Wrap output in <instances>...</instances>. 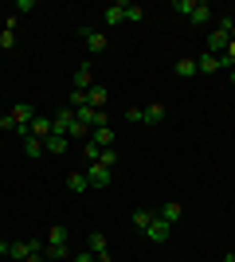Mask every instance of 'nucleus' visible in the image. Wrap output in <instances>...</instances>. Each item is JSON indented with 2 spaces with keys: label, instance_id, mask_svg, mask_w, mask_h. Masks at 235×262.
<instances>
[{
  "label": "nucleus",
  "instance_id": "25",
  "mask_svg": "<svg viewBox=\"0 0 235 262\" xmlns=\"http://www.w3.org/2000/svg\"><path fill=\"white\" fill-rule=\"evenodd\" d=\"M98 153H102V149H98L94 141H87V145H82V161H87V164H94V161H98Z\"/></svg>",
  "mask_w": 235,
  "mask_h": 262
},
{
  "label": "nucleus",
  "instance_id": "32",
  "mask_svg": "<svg viewBox=\"0 0 235 262\" xmlns=\"http://www.w3.org/2000/svg\"><path fill=\"white\" fill-rule=\"evenodd\" d=\"M227 82H231V86H235V71H227Z\"/></svg>",
  "mask_w": 235,
  "mask_h": 262
},
{
  "label": "nucleus",
  "instance_id": "5",
  "mask_svg": "<svg viewBox=\"0 0 235 262\" xmlns=\"http://www.w3.org/2000/svg\"><path fill=\"white\" fill-rule=\"evenodd\" d=\"M82 39H87V51L90 55H102L106 47H110V39H106L102 32H87V28H82Z\"/></svg>",
  "mask_w": 235,
  "mask_h": 262
},
{
  "label": "nucleus",
  "instance_id": "17",
  "mask_svg": "<svg viewBox=\"0 0 235 262\" xmlns=\"http://www.w3.org/2000/svg\"><path fill=\"white\" fill-rule=\"evenodd\" d=\"M44 149H47V153H67V137H59V133H51V137H47V141H44Z\"/></svg>",
  "mask_w": 235,
  "mask_h": 262
},
{
  "label": "nucleus",
  "instance_id": "23",
  "mask_svg": "<svg viewBox=\"0 0 235 262\" xmlns=\"http://www.w3.org/2000/svg\"><path fill=\"white\" fill-rule=\"evenodd\" d=\"M125 20H130V24H141V20H145V8H141V4H125Z\"/></svg>",
  "mask_w": 235,
  "mask_h": 262
},
{
  "label": "nucleus",
  "instance_id": "29",
  "mask_svg": "<svg viewBox=\"0 0 235 262\" xmlns=\"http://www.w3.org/2000/svg\"><path fill=\"white\" fill-rule=\"evenodd\" d=\"M173 8H177V12H184V16H188V12L196 8V0H177V4H173Z\"/></svg>",
  "mask_w": 235,
  "mask_h": 262
},
{
  "label": "nucleus",
  "instance_id": "7",
  "mask_svg": "<svg viewBox=\"0 0 235 262\" xmlns=\"http://www.w3.org/2000/svg\"><path fill=\"white\" fill-rule=\"evenodd\" d=\"M28 137H39V141H47V137H51V118L35 114V121H32V129H28Z\"/></svg>",
  "mask_w": 235,
  "mask_h": 262
},
{
  "label": "nucleus",
  "instance_id": "34",
  "mask_svg": "<svg viewBox=\"0 0 235 262\" xmlns=\"http://www.w3.org/2000/svg\"><path fill=\"white\" fill-rule=\"evenodd\" d=\"M0 243H4V235H0Z\"/></svg>",
  "mask_w": 235,
  "mask_h": 262
},
{
  "label": "nucleus",
  "instance_id": "19",
  "mask_svg": "<svg viewBox=\"0 0 235 262\" xmlns=\"http://www.w3.org/2000/svg\"><path fill=\"white\" fill-rule=\"evenodd\" d=\"M24 153H28V157H44L47 149H44V141H39V137H24Z\"/></svg>",
  "mask_w": 235,
  "mask_h": 262
},
{
  "label": "nucleus",
  "instance_id": "13",
  "mask_svg": "<svg viewBox=\"0 0 235 262\" xmlns=\"http://www.w3.org/2000/svg\"><path fill=\"white\" fill-rule=\"evenodd\" d=\"M188 20H192V24H208V20H212V4H204V0H196V8L188 12Z\"/></svg>",
  "mask_w": 235,
  "mask_h": 262
},
{
  "label": "nucleus",
  "instance_id": "16",
  "mask_svg": "<svg viewBox=\"0 0 235 262\" xmlns=\"http://www.w3.org/2000/svg\"><path fill=\"white\" fill-rule=\"evenodd\" d=\"M130 219H134V227H137V231H149V223H153L157 215H153V211H145V208H137Z\"/></svg>",
  "mask_w": 235,
  "mask_h": 262
},
{
  "label": "nucleus",
  "instance_id": "28",
  "mask_svg": "<svg viewBox=\"0 0 235 262\" xmlns=\"http://www.w3.org/2000/svg\"><path fill=\"white\" fill-rule=\"evenodd\" d=\"M67 137H90V129H87V125H82V121H75V125H71V133H67Z\"/></svg>",
  "mask_w": 235,
  "mask_h": 262
},
{
  "label": "nucleus",
  "instance_id": "15",
  "mask_svg": "<svg viewBox=\"0 0 235 262\" xmlns=\"http://www.w3.org/2000/svg\"><path fill=\"white\" fill-rule=\"evenodd\" d=\"M141 121H149V125H161V121H165V106H145V110H141Z\"/></svg>",
  "mask_w": 235,
  "mask_h": 262
},
{
  "label": "nucleus",
  "instance_id": "20",
  "mask_svg": "<svg viewBox=\"0 0 235 262\" xmlns=\"http://www.w3.org/2000/svg\"><path fill=\"white\" fill-rule=\"evenodd\" d=\"M161 219H165V223H177V219H180V204H177V200H168L165 208H161Z\"/></svg>",
  "mask_w": 235,
  "mask_h": 262
},
{
  "label": "nucleus",
  "instance_id": "1",
  "mask_svg": "<svg viewBox=\"0 0 235 262\" xmlns=\"http://www.w3.org/2000/svg\"><path fill=\"white\" fill-rule=\"evenodd\" d=\"M8 121H12V133H20V137H28V129H32V121H35V106H28V102H20V106H12Z\"/></svg>",
  "mask_w": 235,
  "mask_h": 262
},
{
  "label": "nucleus",
  "instance_id": "4",
  "mask_svg": "<svg viewBox=\"0 0 235 262\" xmlns=\"http://www.w3.org/2000/svg\"><path fill=\"white\" fill-rule=\"evenodd\" d=\"M145 235H149L153 243H168V235H173V223H165V219L157 215L153 223H149V231H145Z\"/></svg>",
  "mask_w": 235,
  "mask_h": 262
},
{
  "label": "nucleus",
  "instance_id": "8",
  "mask_svg": "<svg viewBox=\"0 0 235 262\" xmlns=\"http://www.w3.org/2000/svg\"><path fill=\"white\" fill-rule=\"evenodd\" d=\"M90 141L98 145V149H114V133H110V125H98V129H90Z\"/></svg>",
  "mask_w": 235,
  "mask_h": 262
},
{
  "label": "nucleus",
  "instance_id": "6",
  "mask_svg": "<svg viewBox=\"0 0 235 262\" xmlns=\"http://www.w3.org/2000/svg\"><path fill=\"white\" fill-rule=\"evenodd\" d=\"M75 254H71L67 243H59V247H44V262H71Z\"/></svg>",
  "mask_w": 235,
  "mask_h": 262
},
{
  "label": "nucleus",
  "instance_id": "2",
  "mask_svg": "<svg viewBox=\"0 0 235 262\" xmlns=\"http://www.w3.org/2000/svg\"><path fill=\"white\" fill-rule=\"evenodd\" d=\"M87 251L94 254V262H114V258H110V247H106V235H102V231H90V235H87Z\"/></svg>",
  "mask_w": 235,
  "mask_h": 262
},
{
  "label": "nucleus",
  "instance_id": "24",
  "mask_svg": "<svg viewBox=\"0 0 235 262\" xmlns=\"http://www.w3.org/2000/svg\"><path fill=\"white\" fill-rule=\"evenodd\" d=\"M67 106H71V110H82V106H87V90H71Z\"/></svg>",
  "mask_w": 235,
  "mask_h": 262
},
{
  "label": "nucleus",
  "instance_id": "10",
  "mask_svg": "<svg viewBox=\"0 0 235 262\" xmlns=\"http://www.w3.org/2000/svg\"><path fill=\"white\" fill-rule=\"evenodd\" d=\"M94 86V71H90V63H82L75 71V90H90Z\"/></svg>",
  "mask_w": 235,
  "mask_h": 262
},
{
  "label": "nucleus",
  "instance_id": "11",
  "mask_svg": "<svg viewBox=\"0 0 235 262\" xmlns=\"http://www.w3.org/2000/svg\"><path fill=\"white\" fill-rule=\"evenodd\" d=\"M196 71H200V75H216V71H220V59H216V55H196Z\"/></svg>",
  "mask_w": 235,
  "mask_h": 262
},
{
  "label": "nucleus",
  "instance_id": "14",
  "mask_svg": "<svg viewBox=\"0 0 235 262\" xmlns=\"http://www.w3.org/2000/svg\"><path fill=\"white\" fill-rule=\"evenodd\" d=\"M102 20L110 24V28H114V24H122L125 20V4H110V8L102 12Z\"/></svg>",
  "mask_w": 235,
  "mask_h": 262
},
{
  "label": "nucleus",
  "instance_id": "26",
  "mask_svg": "<svg viewBox=\"0 0 235 262\" xmlns=\"http://www.w3.org/2000/svg\"><path fill=\"white\" fill-rule=\"evenodd\" d=\"M12 47H16V32L4 28V32H0V51H12Z\"/></svg>",
  "mask_w": 235,
  "mask_h": 262
},
{
  "label": "nucleus",
  "instance_id": "33",
  "mask_svg": "<svg viewBox=\"0 0 235 262\" xmlns=\"http://www.w3.org/2000/svg\"><path fill=\"white\" fill-rule=\"evenodd\" d=\"M0 149H4V141H0Z\"/></svg>",
  "mask_w": 235,
  "mask_h": 262
},
{
  "label": "nucleus",
  "instance_id": "21",
  "mask_svg": "<svg viewBox=\"0 0 235 262\" xmlns=\"http://www.w3.org/2000/svg\"><path fill=\"white\" fill-rule=\"evenodd\" d=\"M177 75H180V78L200 75V71H196V59H177Z\"/></svg>",
  "mask_w": 235,
  "mask_h": 262
},
{
  "label": "nucleus",
  "instance_id": "18",
  "mask_svg": "<svg viewBox=\"0 0 235 262\" xmlns=\"http://www.w3.org/2000/svg\"><path fill=\"white\" fill-rule=\"evenodd\" d=\"M67 188H71V192H78V196H82V192H87V188H90V184H87V172H71V176H67Z\"/></svg>",
  "mask_w": 235,
  "mask_h": 262
},
{
  "label": "nucleus",
  "instance_id": "22",
  "mask_svg": "<svg viewBox=\"0 0 235 262\" xmlns=\"http://www.w3.org/2000/svg\"><path fill=\"white\" fill-rule=\"evenodd\" d=\"M59 243H67V227H59V223H55V227L47 231V247H59Z\"/></svg>",
  "mask_w": 235,
  "mask_h": 262
},
{
  "label": "nucleus",
  "instance_id": "3",
  "mask_svg": "<svg viewBox=\"0 0 235 262\" xmlns=\"http://www.w3.org/2000/svg\"><path fill=\"white\" fill-rule=\"evenodd\" d=\"M110 180H114V172L106 168V164H98V161L87 164V184L90 188H110Z\"/></svg>",
  "mask_w": 235,
  "mask_h": 262
},
{
  "label": "nucleus",
  "instance_id": "31",
  "mask_svg": "<svg viewBox=\"0 0 235 262\" xmlns=\"http://www.w3.org/2000/svg\"><path fill=\"white\" fill-rule=\"evenodd\" d=\"M224 262H235V251H227V254H224Z\"/></svg>",
  "mask_w": 235,
  "mask_h": 262
},
{
  "label": "nucleus",
  "instance_id": "27",
  "mask_svg": "<svg viewBox=\"0 0 235 262\" xmlns=\"http://www.w3.org/2000/svg\"><path fill=\"white\" fill-rule=\"evenodd\" d=\"M98 164H106V168H114V164H118V153H114V149H102V153H98Z\"/></svg>",
  "mask_w": 235,
  "mask_h": 262
},
{
  "label": "nucleus",
  "instance_id": "12",
  "mask_svg": "<svg viewBox=\"0 0 235 262\" xmlns=\"http://www.w3.org/2000/svg\"><path fill=\"white\" fill-rule=\"evenodd\" d=\"M224 51H227V35L216 28V32L208 35V55H224Z\"/></svg>",
  "mask_w": 235,
  "mask_h": 262
},
{
  "label": "nucleus",
  "instance_id": "30",
  "mask_svg": "<svg viewBox=\"0 0 235 262\" xmlns=\"http://www.w3.org/2000/svg\"><path fill=\"white\" fill-rule=\"evenodd\" d=\"M71 262H94V254H90V251H82V254H75Z\"/></svg>",
  "mask_w": 235,
  "mask_h": 262
},
{
  "label": "nucleus",
  "instance_id": "9",
  "mask_svg": "<svg viewBox=\"0 0 235 262\" xmlns=\"http://www.w3.org/2000/svg\"><path fill=\"white\" fill-rule=\"evenodd\" d=\"M106 98H110V94H106V86H98V82L87 90V106L90 110H102V106H106Z\"/></svg>",
  "mask_w": 235,
  "mask_h": 262
}]
</instances>
